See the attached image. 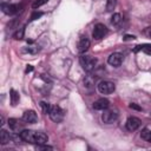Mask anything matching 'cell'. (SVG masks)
<instances>
[{"mask_svg": "<svg viewBox=\"0 0 151 151\" xmlns=\"http://www.w3.org/2000/svg\"><path fill=\"white\" fill-rule=\"evenodd\" d=\"M106 34H107V27L104 24H97V25H94V28H93V32H92V37L96 40L103 39Z\"/></svg>", "mask_w": 151, "mask_h": 151, "instance_id": "obj_5", "label": "cell"}, {"mask_svg": "<svg viewBox=\"0 0 151 151\" xmlns=\"http://www.w3.org/2000/svg\"><path fill=\"white\" fill-rule=\"evenodd\" d=\"M24 33H25V28L22 27V28H20V29H18L15 33H14V39H17V40H20V39H22L24 38Z\"/></svg>", "mask_w": 151, "mask_h": 151, "instance_id": "obj_22", "label": "cell"}, {"mask_svg": "<svg viewBox=\"0 0 151 151\" xmlns=\"http://www.w3.org/2000/svg\"><path fill=\"white\" fill-rule=\"evenodd\" d=\"M40 107H41V110H42V112L44 113H48L50 112V110H51V105L48 104V103H46V101H40Z\"/></svg>", "mask_w": 151, "mask_h": 151, "instance_id": "obj_21", "label": "cell"}, {"mask_svg": "<svg viewBox=\"0 0 151 151\" xmlns=\"http://www.w3.org/2000/svg\"><path fill=\"white\" fill-rule=\"evenodd\" d=\"M35 149L37 150H52L53 147L52 146H48V145H44V144H38Z\"/></svg>", "mask_w": 151, "mask_h": 151, "instance_id": "obj_25", "label": "cell"}, {"mask_svg": "<svg viewBox=\"0 0 151 151\" xmlns=\"http://www.w3.org/2000/svg\"><path fill=\"white\" fill-rule=\"evenodd\" d=\"M140 137H142V139H144L145 142H150V143H151V130L147 129V127L143 129L142 132H140Z\"/></svg>", "mask_w": 151, "mask_h": 151, "instance_id": "obj_17", "label": "cell"}, {"mask_svg": "<svg viewBox=\"0 0 151 151\" xmlns=\"http://www.w3.org/2000/svg\"><path fill=\"white\" fill-rule=\"evenodd\" d=\"M144 34H145L147 38L151 39V26H149V27H146V28L144 29Z\"/></svg>", "mask_w": 151, "mask_h": 151, "instance_id": "obj_26", "label": "cell"}, {"mask_svg": "<svg viewBox=\"0 0 151 151\" xmlns=\"http://www.w3.org/2000/svg\"><path fill=\"white\" fill-rule=\"evenodd\" d=\"M9 98H11V104H12V106H15V105L19 103V99H20L19 93H18L15 90H13V88L9 91Z\"/></svg>", "mask_w": 151, "mask_h": 151, "instance_id": "obj_16", "label": "cell"}, {"mask_svg": "<svg viewBox=\"0 0 151 151\" xmlns=\"http://www.w3.org/2000/svg\"><path fill=\"white\" fill-rule=\"evenodd\" d=\"M47 1H48V0H37V1H34V2H33L32 7H33V8H38V7L42 6V5H45Z\"/></svg>", "mask_w": 151, "mask_h": 151, "instance_id": "obj_23", "label": "cell"}, {"mask_svg": "<svg viewBox=\"0 0 151 151\" xmlns=\"http://www.w3.org/2000/svg\"><path fill=\"white\" fill-rule=\"evenodd\" d=\"M140 119H138L137 117H129L126 120V129L129 131H136L137 129H139L140 126Z\"/></svg>", "mask_w": 151, "mask_h": 151, "instance_id": "obj_8", "label": "cell"}, {"mask_svg": "<svg viewBox=\"0 0 151 151\" xmlns=\"http://www.w3.org/2000/svg\"><path fill=\"white\" fill-rule=\"evenodd\" d=\"M120 21H122V15L119 13H114L112 15V18H111V24L116 26V25H119Z\"/></svg>", "mask_w": 151, "mask_h": 151, "instance_id": "obj_20", "label": "cell"}, {"mask_svg": "<svg viewBox=\"0 0 151 151\" xmlns=\"http://www.w3.org/2000/svg\"><path fill=\"white\" fill-rule=\"evenodd\" d=\"M118 119V113L114 110H104V113L101 114V120L106 124H111Z\"/></svg>", "mask_w": 151, "mask_h": 151, "instance_id": "obj_6", "label": "cell"}, {"mask_svg": "<svg viewBox=\"0 0 151 151\" xmlns=\"http://www.w3.org/2000/svg\"><path fill=\"white\" fill-rule=\"evenodd\" d=\"M20 9V6L19 5H12V4H1V11L5 13V14H15L18 13Z\"/></svg>", "mask_w": 151, "mask_h": 151, "instance_id": "obj_9", "label": "cell"}, {"mask_svg": "<svg viewBox=\"0 0 151 151\" xmlns=\"http://www.w3.org/2000/svg\"><path fill=\"white\" fill-rule=\"evenodd\" d=\"M117 6V0H107L106 1V11L112 12Z\"/></svg>", "mask_w": 151, "mask_h": 151, "instance_id": "obj_19", "label": "cell"}, {"mask_svg": "<svg viewBox=\"0 0 151 151\" xmlns=\"http://www.w3.org/2000/svg\"><path fill=\"white\" fill-rule=\"evenodd\" d=\"M133 51H134V52L143 51L144 53L151 55V45H138V46H136V48H134Z\"/></svg>", "mask_w": 151, "mask_h": 151, "instance_id": "obj_18", "label": "cell"}, {"mask_svg": "<svg viewBox=\"0 0 151 151\" xmlns=\"http://www.w3.org/2000/svg\"><path fill=\"white\" fill-rule=\"evenodd\" d=\"M130 109H133V110H137V111H142V107L140 106H138L137 104H134V103H131L130 105Z\"/></svg>", "mask_w": 151, "mask_h": 151, "instance_id": "obj_27", "label": "cell"}, {"mask_svg": "<svg viewBox=\"0 0 151 151\" xmlns=\"http://www.w3.org/2000/svg\"><path fill=\"white\" fill-rule=\"evenodd\" d=\"M134 39H136L134 35H125V37H124V40H125V41H127V40H134Z\"/></svg>", "mask_w": 151, "mask_h": 151, "instance_id": "obj_28", "label": "cell"}, {"mask_svg": "<svg viewBox=\"0 0 151 151\" xmlns=\"http://www.w3.org/2000/svg\"><path fill=\"white\" fill-rule=\"evenodd\" d=\"M123 60H124V55L122 53H119V52H114V53L110 54V57L107 58V63L111 66H113V67L120 66L122 63H123Z\"/></svg>", "mask_w": 151, "mask_h": 151, "instance_id": "obj_7", "label": "cell"}, {"mask_svg": "<svg viewBox=\"0 0 151 151\" xmlns=\"http://www.w3.org/2000/svg\"><path fill=\"white\" fill-rule=\"evenodd\" d=\"M48 116H50V118L54 123H60V122H63V119L65 117V113H64V111L61 110L60 106L53 105V106H51V110L48 112Z\"/></svg>", "mask_w": 151, "mask_h": 151, "instance_id": "obj_3", "label": "cell"}, {"mask_svg": "<svg viewBox=\"0 0 151 151\" xmlns=\"http://www.w3.org/2000/svg\"><path fill=\"white\" fill-rule=\"evenodd\" d=\"M109 106H110V101L106 98H99L93 103V109L99 110V111H104L109 109Z\"/></svg>", "mask_w": 151, "mask_h": 151, "instance_id": "obj_11", "label": "cell"}, {"mask_svg": "<svg viewBox=\"0 0 151 151\" xmlns=\"http://www.w3.org/2000/svg\"><path fill=\"white\" fill-rule=\"evenodd\" d=\"M6 1H8V0H1V4H5Z\"/></svg>", "mask_w": 151, "mask_h": 151, "instance_id": "obj_30", "label": "cell"}, {"mask_svg": "<svg viewBox=\"0 0 151 151\" xmlns=\"http://www.w3.org/2000/svg\"><path fill=\"white\" fill-rule=\"evenodd\" d=\"M42 12H34L32 15H31V21H33V20H37V19H39L40 17H42Z\"/></svg>", "mask_w": 151, "mask_h": 151, "instance_id": "obj_24", "label": "cell"}, {"mask_svg": "<svg viewBox=\"0 0 151 151\" xmlns=\"http://www.w3.org/2000/svg\"><path fill=\"white\" fill-rule=\"evenodd\" d=\"M22 120L26 122V123L33 124V123H35V122L38 120V116H37L35 111H33V110H27V111H25V112L22 113Z\"/></svg>", "mask_w": 151, "mask_h": 151, "instance_id": "obj_12", "label": "cell"}, {"mask_svg": "<svg viewBox=\"0 0 151 151\" xmlns=\"http://www.w3.org/2000/svg\"><path fill=\"white\" fill-rule=\"evenodd\" d=\"M98 87V91L101 93V94H110L112 92H114L116 90V86L112 81H109V80H101L98 83L97 85Z\"/></svg>", "mask_w": 151, "mask_h": 151, "instance_id": "obj_4", "label": "cell"}, {"mask_svg": "<svg viewBox=\"0 0 151 151\" xmlns=\"http://www.w3.org/2000/svg\"><path fill=\"white\" fill-rule=\"evenodd\" d=\"M11 140H12V136L9 134V132H7L6 130L2 129L0 131V143L2 145H5V144H8Z\"/></svg>", "mask_w": 151, "mask_h": 151, "instance_id": "obj_15", "label": "cell"}, {"mask_svg": "<svg viewBox=\"0 0 151 151\" xmlns=\"http://www.w3.org/2000/svg\"><path fill=\"white\" fill-rule=\"evenodd\" d=\"M90 47V40L86 38V37H80L78 44H77V48H78V52L79 53H85Z\"/></svg>", "mask_w": 151, "mask_h": 151, "instance_id": "obj_10", "label": "cell"}, {"mask_svg": "<svg viewBox=\"0 0 151 151\" xmlns=\"http://www.w3.org/2000/svg\"><path fill=\"white\" fill-rule=\"evenodd\" d=\"M32 71H33V66H32V65H27V67H26V73L32 72Z\"/></svg>", "mask_w": 151, "mask_h": 151, "instance_id": "obj_29", "label": "cell"}, {"mask_svg": "<svg viewBox=\"0 0 151 151\" xmlns=\"http://www.w3.org/2000/svg\"><path fill=\"white\" fill-rule=\"evenodd\" d=\"M94 83H96V77H93V76H86L84 78V86H85V88H87V91L93 90Z\"/></svg>", "mask_w": 151, "mask_h": 151, "instance_id": "obj_14", "label": "cell"}, {"mask_svg": "<svg viewBox=\"0 0 151 151\" xmlns=\"http://www.w3.org/2000/svg\"><path fill=\"white\" fill-rule=\"evenodd\" d=\"M8 125H9V129L13 131V132H17V133H20L24 129H22V124L18 120V119H14V118H11L8 119Z\"/></svg>", "mask_w": 151, "mask_h": 151, "instance_id": "obj_13", "label": "cell"}, {"mask_svg": "<svg viewBox=\"0 0 151 151\" xmlns=\"http://www.w3.org/2000/svg\"><path fill=\"white\" fill-rule=\"evenodd\" d=\"M20 138L24 142L31 144H45L48 140V136L41 131H33V130H22L20 133Z\"/></svg>", "mask_w": 151, "mask_h": 151, "instance_id": "obj_1", "label": "cell"}, {"mask_svg": "<svg viewBox=\"0 0 151 151\" xmlns=\"http://www.w3.org/2000/svg\"><path fill=\"white\" fill-rule=\"evenodd\" d=\"M79 63H80V65H81V67H83L84 71L91 72L96 67V65H97V59L93 58V57H91V55L84 54V55H81L79 58Z\"/></svg>", "mask_w": 151, "mask_h": 151, "instance_id": "obj_2", "label": "cell"}]
</instances>
